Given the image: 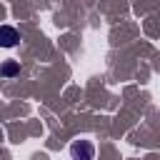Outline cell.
Listing matches in <instances>:
<instances>
[{"instance_id": "6da1fadb", "label": "cell", "mask_w": 160, "mask_h": 160, "mask_svg": "<svg viewBox=\"0 0 160 160\" xmlns=\"http://www.w3.org/2000/svg\"><path fill=\"white\" fill-rule=\"evenodd\" d=\"M70 152H72V158H82V160H90V158L95 155V148H92L88 140H80V142H72V145H70Z\"/></svg>"}, {"instance_id": "7a4b0ae2", "label": "cell", "mask_w": 160, "mask_h": 160, "mask_svg": "<svg viewBox=\"0 0 160 160\" xmlns=\"http://www.w3.org/2000/svg\"><path fill=\"white\" fill-rule=\"evenodd\" d=\"M0 32H2V45H5V48H12V45H18V40H20V32H18L15 28H10V25H2V28H0Z\"/></svg>"}, {"instance_id": "3957f363", "label": "cell", "mask_w": 160, "mask_h": 160, "mask_svg": "<svg viewBox=\"0 0 160 160\" xmlns=\"http://www.w3.org/2000/svg\"><path fill=\"white\" fill-rule=\"evenodd\" d=\"M15 70H18V62H8V65L2 68V72H5V75H12Z\"/></svg>"}]
</instances>
